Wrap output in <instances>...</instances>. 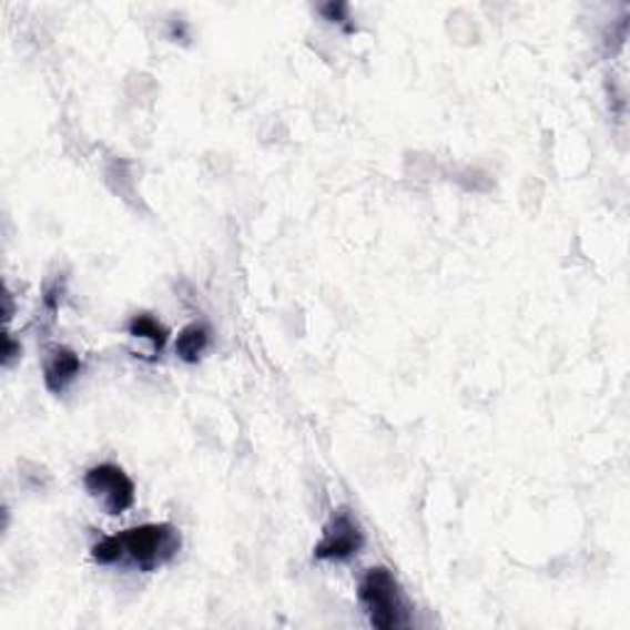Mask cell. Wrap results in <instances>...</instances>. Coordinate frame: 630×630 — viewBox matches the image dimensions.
Masks as SVG:
<instances>
[{
  "instance_id": "52a82bcc",
  "label": "cell",
  "mask_w": 630,
  "mask_h": 630,
  "mask_svg": "<svg viewBox=\"0 0 630 630\" xmlns=\"http://www.w3.org/2000/svg\"><path fill=\"white\" fill-rule=\"evenodd\" d=\"M129 333L133 337H143V341H151L158 353H161L163 347H165V343H167V328H165L163 323H158L153 315H149V313L136 315V318L129 323Z\"/></svg>"
},
{
  "instance_id": "7a4b0ae2",
  "label": "cell",
  "mask_w": 630,
  "mask_h": 630,
  "mask_svg": "<svg viewBox=\"0 0 630 630\" xmlns=\"http://www.w3.org/2000/svg\"><path fill=\"white\" fill-rule=\"evenodd\" d=\"M123 555L141 571H153L171 561L183 539L173 525H141L121 535Z\"/></svg>"
},
{
  "instance_id": "ba28073f",
  "label": "cell",
  "mask_w": 630,
  "mask_h": 630,
  "mask_svg": "<svg viewBox=\"0 0 630 630\" xmlns=\"http://www.w3.org/2000/svg\"><path fill=\"white\" fill-rule=\"evenodd\" d=\"M92 557H94V561H99V565H116V561L123 557L121 535L104 537L101 542H96L92 547Z\"/></svg>"
},
{
  "instance_id": "3957f363",
  "label": "cell",
  "mask_w": 630,
  "mask_h": 630,
  "mask_svg": "<svg viewBox=\"0 0 630 630\" xmlns=\"http://www.w3.org/2000/svg\"><path fill=\"white\" fill-rule=\"evenodd\" d=\"M84 488L92 498L101 500L109 515L126 512L133 500H136V486L123 472V468L114 464H99L84 472Z\"/></svg>"
},
{
  "instance_id": "5b68a950",
  "label": "cell",
  "mask_w": 630,
  "mask_h": 630,
  "mask_svg": "<svg viewBox=\"0 0 630 630\" xmlns=\"http://www.w3.org/2000/svg\"><path fill=\"white\" fill-rule=\"evenodd\" d=\"M82 373V359L67 347H54L44 359V385L50 392L62 394Z\"/></svg>"
},
{
  "instance_id": "277c9868",
  "label": "cell",
  "mask_w": 630,
  "mask_h": 630,
  "mask_svg": "<svg viewBox=\"0 0 630 630\" xmlns=\"http://www.w3.org/2000/svg\"><path fill=\"white\" fill-rule=\"evenodd\" d=\"M363 545H365L363 530H359L353 512L343 508L333 512L331 522L323 532V539L315 545L313 555L315 559H325V561H347L350 557L359 555Z\"/></svg>"
},
{
  "instance_id": "8992f818",
  "label": "cell",
  "mask_w": 630,
  "mask_h": 630,
  "mask_svg": "<svg viewBox=\"0 0 630 630\" xmlns=\"http://www.w3.org/2000/svg\"><path fill=\"white\" fill-rule=\"evenodd\" d=\"M207 345H210V331L202 323H193L180 331L175 341V353L180 359H185V363H197L202 353L207 350Z\"/></svg>"
},
{
  "instance_id": "6da1fadb",
  "label": "cell",
  "mask_w": 630,
  "mask_h": 630,
  "mask_svg": "<svg viewBox=\"0 0 630 630\" xmlns=\"http://www.w3.org/2000/svg\"><path fill=\"white\" fill-rule=\"evenodd\" d=\"M359 601L365 606L369 623L379 630H394L409 623L399 581L385 567H375L365 573L359 581Z\"/></svg>"
}]
</instances>
